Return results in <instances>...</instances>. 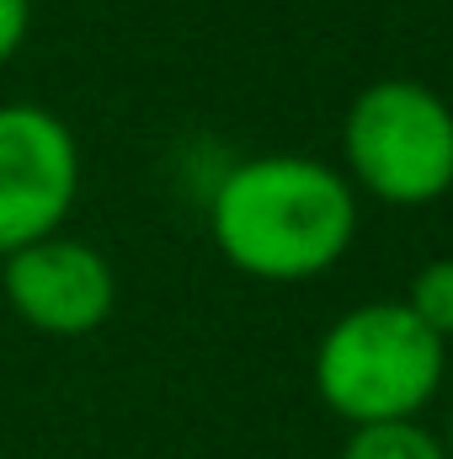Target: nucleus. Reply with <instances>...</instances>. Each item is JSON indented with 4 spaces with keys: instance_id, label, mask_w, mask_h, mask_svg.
<instances>
[{
    "instance_id": "nucleus-6",
    "label": "nucleus",
    "mask_w": 453,
    "mask_h": 459,
    "mask_svg": "<svg viewBox=\"0 0 453 459\" xmlns=\"http://www.w3.org/2000/svg\"><path fill=\"white\" fill-rule=\"evenodd\" d=\"M341 459H449V444L416 417H406V422L352 428V438L341 444Z\"/></svg>"
},
{
    "instance_id": "nucleus-7",
    "label": "nucleus",
    "mask_w": 453,
    "mask_h": 459,
    "mask_svg": "<svg viewBox=\"0 0 453 459\" xmlns=\"http://www.w3.org/2000/svg\"><path fill=\"white\" fill-rule=\"evenodd\" d=\"M406 310H411L427 332H438L443 342H453V256H432V262H422V267L411 273V283H406Z\"/></svg>"
},
{
    "instance_id": "nucleus-5",
    "label": "nucleus",
    "mask_w": 453,
    "mask_h": 459,
    "mask_svg": "<svg viewBox=\"0 0 453 459\" xmlns=\"http://www.w3.org/2000/svg\"><path fill=\"white\" fill-rule=\"evenodd\" d=\"M0 289L5 305L21 326L43 337H91L107 326L117 305V278L113 262L75 235H43L11 256H0Z\"/></svg>"
},
{
    "instance_id": "nucleus-4",
    "label": "nucleus",
    "mask_w": 453,
    "mask_h": 459,
    "mask_svg": "<svg viewBox=\"0 0 453 459\" xmlns=\"http://www.w3.org/2000/svg\"><path fill=\"white\" fill-rule=\"evenodd\" d=\"M81 193V144L38 102H0V256L59 235Z\"/></svg>"
},
{
    "instance_id": "nucleus-2",
    "label": "nucleus",
    "mask_w": 453,
    "mask_h": 459,
    "mask_svg": "<svg viewBox=\"0 0 453 459\" xmlns=\"http://www.w3.org/2000/svg\"><path fill=\"white\" fill-rule=\"evenodd\" d=\"M443 374L449 342L427 332L406 310V299H373L346 310L315 347V390L326 411L352 428L422 417Z\"/></svg>"
},
{
    "instance_id": "nucleus-9",
    "label": "nucleus",
    "mask_w": 453,
    "mask_h": 459,
    "mask_svg": "<svg viewBox=\"0 0 453 459\" xmlns=\"http://www.w3.org/2000/svg\"><path fill=\"white\" fill-rule=\"evenodd\" d=\"M443 444H449V459H453V417H449V438H443Z\"/></svg>"
},
{
    "instance_id": "nucleus-8",
    "label": "nucleus",
    "mask_w": 453,
    "mask_h": 459,
    "mask_svg": "<svg viewBox=\"0 0 453 459\" xmlns=\"http://www.w3.org/2000/svg\"><path fill=\"white\" fill-rule=\"evenodd\" d=\"M27 27H32V0H0V65L27 43Z\"/></svg>"
},
{
    "instance_id": "nucleus-3",
    "label": "nucleus",
    "mask_w": 453,
    "mask_h": 459,
    "mask_svg": "<svg viewBox=\"0 0 453 459\" xmlns=\"http://www.w3.org/2000/svg\"><path fill=\"white\" fill-rule=\"evenodd\" d=\"M341 160L368 198L427 209L453 193V108L411 75L373 81L346 108Z\"/></svg>"
},
{
    "instance_id": "nucleus-1",
    "label": "nucleus",
    "mask_w": 453,
    "mask_h": 459,
    "mask_svg": "<svg viewBox=\"0 0 453 459\" xmlns=\"http://www.w3.org/2000/svg\"><path fill=\"white\" fill-rule=\"evenodd\" d=\"M209 235L235 273L261 283H304L352 251L357 193L315 155H251L214 187Z\"/></svg>"
}]
</instances>
